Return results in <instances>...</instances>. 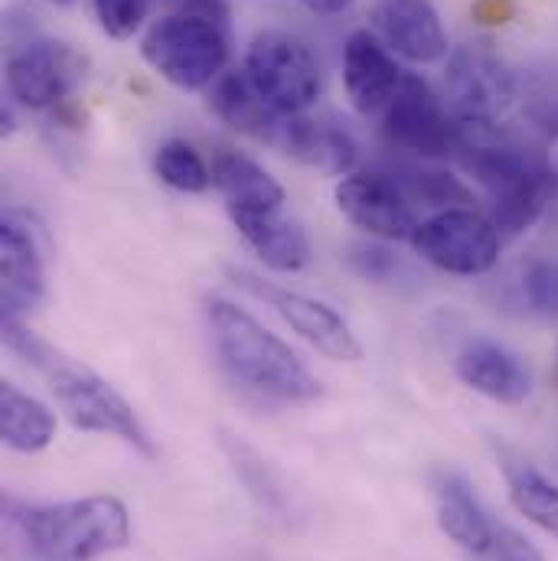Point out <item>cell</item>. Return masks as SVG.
<instances>
[{"label":"cell","mask_w":558,"mask_h":561,"mask_svg":"<svg viewBox=\"0 0 558 561\" xmlns=\"http://www.w3.org/2000/svg\"><path fill=\"white\" fill-rule=\"evenodd\" d=\"M3 343L49 382V392L56 396L59 409L66 412L72 427L112 434V437L125 440L128 447H135L138 454H144L147 460H157L153 437L140 424L135 409L99 373L69 359L62 350L39 340L33 330H26L13 317H3Z\"/></svg>","instance_id":"obj_2"},{"label":"cell","mask_w":558,"mask_h":561,"mask_svg":"<svg viewBox=\"0 0 558 561\" xmlns=\"http://www.w3.org/2000/svg\"><path fill=\"white\" fill-rule=\"evenodd\" d=\"M46 272L36 249L33 232L16 219L7 216L0 222V297H3V317L20 320L26 310H33L43 300Z\"/></svg>","instance_id":"obj_17"},{"label":"cell","mask_w":558,"mask_h":561,"mask_svg":"<svg viewBox=\"0 0 558 561\" xmlns=\"http://www.w3.org/2000/svg\"><path fill=\"white\" fill-rule=\"evenodd\" d=\"M0 434L10 450L36 454L53 444L56 419L43 402L20 392L13 382H3L0 386Z\"/></svg>","instance_id":"obj_22"},{"label":"cell","mask_w":558,"mask_h":561,"mask_svg":"<svg viewBox=\"0 0 558 561\" xmlns=\"http://www.w3.org/2000/svg\"><path fill=\"white\" fill-rule=\"evenodd\" d=\"M337 209L363 232L386 242H409L415 232V213L406 193L379 173H346L337 183Z\"/></svg>","instance_id":"obj_12"},{"label":"cell","mask_w":558,"mask_h":561,"mask_svg":"<svg viewBox=\"0 0 558 561\" xmlns=\"http://www.w3.org/2000/svg\"><path fill=\"white\" fill-rule=\"evenodd\" d=\"M206 320L223 373L249 396L275 405H307L323 396V382L307 363L242 307L213 297Z\"/></svg>","instance_id":"obj_1"},{"label":"cell","mask_w":558,"mask_h":561,"mask_svg":"<svg viewBox=\"0 0 558 561\" xmlns=\"http://www.w3.org/2000/svg\"><path fill=\"white\" fill-rule=\"evenodd\" d=\"M153 170L167 186H173L180 193H206L213 186V170L206 167L200 150L186 140L160 144V150L153 157Z\"/></svg>","instance_id":"obj_24"},{"label":"cell","mask_w":558,"mask_h":561,"mask_svg":"<svg viewBox=\"0 0 558 561\" xmlns=\"http://www.w3.org/2000/svg\"><path fill=\"white\" fill-rule=\"evenodd\" d=\"M409 245L428 265L460 278L487 275L500 262V229L470 206L437 209L415 226Z\"/></svg>","instance_id":"obj_7"},{"label":"cell","mask_w":558,"mask_h":561,"mask_svg":"<svg viewBox=\"0 0 558 561\" xmlns=\"http://www.w3.org/2000/svg\"><path fill=\"white\" fill-rule=\"evenodd\" d=\"M373 33L402 59L431 66L447 56V33L431 0H376Z\"/></svg>","instance_id":"obj_14"},{"label":"cell","mask_w":558,"mask_h":561,"mask_svg":"<svg viewBox=\"0 0 558 561\" xmlns=\"http://www.w3.org/2000/svg\"><path fill=\"white\" fill-rule=\"evenodd\" d=\"M506 483H510V500L513 506L536 523L543 533H549L553 539H558V486L543 477L533 463L526 460H506Z\"/></svg>","instance_id":"obj_23"},{"label":"cell","mask_w":558,"mask_h":561,"mask_svg":"<svg viewBox=\"0 0 558 561\" xmlns=\"http://www.w3.org/2000/svg\"><path fill=\"white\" fill-rule=\"evenodd\" d=\"M467 173L487 190L493 226L500 232L529 229L546 206V180L549 173L516 144L497 138L493 125H457V147Z\"/></svg>","instance_id":"obj_5"},{"label":"cell","mask_w":558,"mask_h":561,"mask_svg":"<svg viewBox=\"0 0 558 561\" xmlns=\"http://www.w3.org/2000/svg\"><path fill=\"white\" fill-rule=\"evenodd\" d=\"M447 95L460 122L497 128L516 99V82L490 49L460 46L447 62Z\"/></svg>","instance_id":"obj_10"},{"label":"cell","mask_w":558,"mask_h":561,"mask_svg":"<svg viewBox=\"0 0 558 561\" xmlns=\"http://www.w3.org/2000/svg\"><path fill=\"white\" fill-rule=\"evenodd\" d=\"M493 559L497 561H546L543 552L526 539L520 536L516 529H500L497 533V546H493Z\"/></svg>","instance_id":"obj_29"},{"label":"cell","mask_w":558,"mask_h":561,"mask_svg":"<svg viewBox=\"0 0 558 561\" xmlns=\"http://www.w3.org/2000/svg\"><path fill=\"white\" fill-rule=\"evenodd\" d=\"M520 300L526 310L543 313V317H558V259H543L523 268L516 280Z\"/></svg>","instance_id":"obj_26"},{"label":"cell","mask_w":558,"mask_h":561,"mask_svg":"<svg viewBox=\"0 0 558 561\" xmlns=\"http://www.w3.org/2000/svg\"><path fill=\"white\" fill-rule=\"evenodd\" d=\"M242 72L259 99L284 118L307 115L323 92L320 62L314 53L281 30H265L249 43Z\"/></svg>","instance_id":"obj_6"},{"label":"cell","mask_w":558,"mask_h":561,"mask_svg":"<svg viewBox=\"0 0 558 561\" xmlns=\"http://www.w3.org/2000/svg\"><path fill=\"white\" fill-rule=\"evenodd\" d=\"M144 62L183 92H203L226 76L229 33L219 0H186L180 13L160 16L140 39Z\"/></svg>","instance_id":"obj_4"},{"label":"cell","mask_w":558,"mask_h":561,"mask_svg":"<svg viewBox=\"0 0 558 561\" xmlns=\"http://www.w3.org/2000/svg\"><path fill=\"white\" fill-rule=\"evenodd\" d=\"M153 0H92L99 26L112 36V39H132L144 26L147 13H150Z\"/></svg>","instance_id":"obj_27"},{"label":"cell","mask_w":558,"mask_h":561,"mask_svg":"<svg viewBox=\"0 0 558 561\" xmlns=\"http://www.w3.org/2000/svg\"><path fill=\"white\" fill-rule=\"evenodd\" d=\"M46 3H53V7H72L76 0H46Z\"/></svg>","instance_id":"obj_32"},{"label":"cell","mask_w":558,"mask_h":561,"mask_svg":"<svg viewBox=\"0 0 558 561\" xmlns=\"http://www.w3.org/2000/svg\"><path fill=\"white\" fill-rule=\"evenodd\" d=\"M7 516L36 561H95L132 546V516L118 496L10 503Z\"/></svg>","instance_id":"obj_3"},{"label":"cell","mask_w":558,"mask_h":561,"mask_svg":"<svg viewBox=\"0 0 558 561\" xmlns=\"http://www.w3.org/2000/svg\"><path fill=\"white\" fill-rule=\"evenodd\" d=\"M457 379L503 405H520L533 392V376L526 363L497 340H470L457 356Z\"/></svg>","instance_id":"obj_15"},{"label":"cell","mask_w":558,"mask_h":561,"mask_svg":"<svg viewBox=\"0 0 558 561\" xmlns=\"http://www.w3.org/2000/svg\"><path fill=\"white\" fill-rule=\"evenodd\" d=\"M300 7H307L310 13H320V16H340L346 13L356 0H297Z\"/></svg>","instance_id":"obj_31"},{"label":"cell","mask_w":558,"mask_h":561,"mask_svg":"<svg viewBox=\"0 0 558 561\" xmlns=\"http://www.w3.org/2000/svg\"><path fill=\"white\" fill-rule=\"evenodd\" d=\"M383 131L389 144L419 157H444L457 147V125H451L441 99L421 76H409L396 99L383 112Z\"/></svg>","instance_id":"obj_11"},{"label":"cell","mask_w":558,"mask_h":561,"mask_svg":"<svg viewBox=\"0 0 558 561\" xmlns=\"http://www.w3.org/2000/svg\"><path fill=\"white\" fill-rule=\"evenodd\" d=\"M229 278L239 287H246L252 297H259L262 304H269L287 327L297 330V336H304L317 353L337 359V363H356L363 356V346L353 333V327L323 300H314L300 290L281 287L275 280H265L255 272L246 268H229Z\"/></svg>","instance_id":"obj_9"},{"label":"cell","mask_w":558,"mask_h":561,"mask_svg":"<svg viewBox=\"0 0 558 561\" xmlns=\"http://www.w3.org/2000/svg\"><path fill=\"white\" fill-rule=\"evenodd\" d=\"M239 236L249 242V249L275 272H300L310 259L307 232L297 219H287L281 213H242L229 216Z\"/></svg>","instance_id":"obj_20"},{"label":"cell","mask_w":558,"mask_h":561,"mask_svg":"<svg viewBox=\"0 0 558 561\" xmlns=\"http://www.w3.org/2000/svg\"><path fill=\"white\" fill-rule=\"evenodd\" d=\"M350 265L363 275V278L369 280H389L396 272H399V259L389 252V249H383V245H356L353 252H350Z\"/></svg>","instance_id":"obj_28"},{"label":"cell","mask_w":558,"mask_h":561,"mask_svg":"<svg viewBox=\"0 0 558 561\" xmlns=\"http://www.w3.org/2000/svg\"><path fill=\"white\" fill-rule=\"evenodd\" d=\"M434 503H437V526L441 533L474 559H483L497 546V529L480 506L474 486L457 470L434 473Z\"/></svg>","instance_id":"obj_16"},{"label":"cell","mask_w":558,"mask_h":561,"mask_svg":"<svg viewBox=\"0 0 558 561\" xmlns=\"http://www.w3.org/2000/svg\"><path fill=\"white\" fill-rule=\"evenodd\" d=\"M278 147L294 160L330 176H346L356 167V140L333 118H314V115L287 118L281 128Z\"/></svg>","instance_id":"obj_18"},{"label":"cell","mask_w":558,"mask_h":561,"mask_svg":"<svg viewBox=\"0 0 558 561\" xmlns=\"http://www.w3.org/2000/svg\"><path fill=\"white\" fill-rule=\"evenodd\" d=\"M402 82H406V72L396 53L373 30L350 33L343 46V85L356 112L383 115L386 105L402 89Z\"/></svg>","instance_id":"obj_13"},{"label":"cell","mask_w":558,"mask_h":561,"mask_svg":"<svg viewBox=\"0 0 558 561\" xmlns=\"http://www.w3.org/2000/svg\"><path fill=\"white\" fill-rule=\"evenodd\" d=\"M213 108L229 128H236V131H242V135L255 140H269V144H278L281 128L287 122L284 115H278L275 108H269L259 99V92L249 85L246 72H229V76H223L216 82Z\"/></svg>","instance_id":"obj_21"},{"label":"cell","mask_w":558,"mask_h":561,"mask_svg":"<svg viewBox=\"0 0 558 561\" xmlns=\"http://www.w3.org/2000/svg\"><path fill=\"white\" fill-rule=\"evenodd\" d=\"M3 79L16 105L43 112L82 89L89 79V56L62 39H33L7 59Z\"/></svg>","instance_id":"obj_8"},{"label":"cell","mask_w":558,"mask_h":561,"mask_svg":"<svg viewBox=\"0 0 558 561\" xmlns=\"http://www.w3.org/2000/svg\"><path fill=\"white\" fill-rule=\"evenodd\" d=\"M474 13L483 20V23H506L513 16V3L510 0H480L474 7Z\"/></svg>","instance_id":"obj_30"},{"label":"cell","mask_w":558,"mask_h":561,"mask_svg":"<svg viewBox=\"0 0 558 561\" xmlns=\"http://www.w3.org/2000/svg\"><path fill=\"white\" fill-rule=\"evenodd\" d=\"M213 186L223 193L229 216L242 213H281L287 196L278 180L252 157L226 150L213 160Z\"/></svg>","instance_id":"obj_19"},{"label":"cell","mask_w":558,"mask_h":561,"mask_svg":"<svg viewBox=\"0 0 558 561\" xmlns=\"http://www.w3.org/2000/svg\"><path fill=\"white\" fill-rule=\"evenodd\" d=\"M223 444H226V450H229V460H232L236 473L246 480L249 493L262 503V510H269V513H284V493H281L278 483H275L272 470L265 467V460H262L249 444H242L239 437H229V434H226Z\"/></svg>","instance_id":"obj_25"}]
</instances>
